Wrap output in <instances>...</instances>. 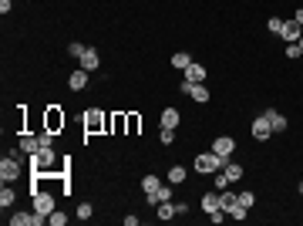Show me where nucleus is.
<instances>
[{"label":"nucleus","instance_id":"1","mask_svg":"<svg viewBox=\"0 0 303 226\" xmlns=\"http://www.w3.org/2000/svg\"><path fill=\"white\" fill-rule=\"evenodd\" d=\"M54 149H37V152L31 155V172H37V176H54L57 166H54Z\"/></svg>","mask_w":303,"mask_h":226},{"label":"nucleus","instance_id":"2","mask_svg":"<svg viewBox=\"0 0 303 226\" xmlns=\"http://www.w3.org/2000/svg\"><path fill=\"white\" fill-rule=\"evenodd\" d=\"M223 166H226V159H219L212 149H209V152H202V155H196V172H202V176H215Z\"/></svg>","mask_w":303,"mask_h":226},{"label":"nucleus","instance_id":"3","mask_svg":"<svg viewBox=\"0 0 303 226\" xmlns=\"http://www.w3.org/2000/svg\"><path fill=\"white\" fill-rule=\"evenodd\" d=\"M101 129H108V115H104L101 108H88V112H84V132L95 135V132H101Z\"/></svg>","mask_w":303,"mask_h":226},{"label":"nucleus","instance_id":"4","mask_svg":"<svg viewBox=\"0 0 303 226\" xmlns=\"http://www.w3.org/2000/svg\"><path fill=\"white\" fill-rule=\"evenodd\" d=\"M212 152L219 155V159H229V155L236 152V138L232 135H215L212 138Z\"/></svg>","mask_w":303,"mask_h":226},{"label":"nucleus","instance_id":"5","mask_svg":"<svg viewBox=\"0 0 303 226\" xmlns=\"http://www.w3.org/2000/svg\"><path fill=\"white\" fill-rule=\"evenodd\" d=\"M17 176H20V162H17V155H4V162H0V179H4V182H14Z\"/></svg>","mask_w":303,"mask_h":226},{"label":"nucleus","instance_id":"6","mask_svg":"<svg viewBox=\"0 0 303 226\" xmlns=\"http://www.w3.org/2000/svg\"><path fill=\"white\" fill-rule=\"evenodd\" d=\"M64 121H68V118H64V112H61V108H54V105H51L48 112H44V129H48V132H54V135L64 129Z\"/></svg>","mask_w":303,"mask_h":226},{"label":"nucleus","instance_id":"7","mask_svg":"<svg viewBox=\"0 0 303 226\" xmlns=\"http://www.w3.org/2000/svg\"><path fill=\"white\" fill-rule=\"evenodd\" d=\"M34 210H37V213H44V216H51V213L57 210L54 196H51L48 189H40V193H34Z\"/></svg>","mask_w":303,"mask_h":226},{"label":"nucleus","instance_id":"8","mask_svg":"<svg viewBox=\"0 0 303 226\" xmlns=\"http://www.w3.org/2000/svg\"><path fill=\"white\" fill-rule=\"evenodd\" d=\"M270 135H273V125H270V118H266V115L253 118V138H256V142H266Z\"/></svg>","mask_w":303,"mask_h":226},{"label":"nucleus","instance_id":"9","mask_svg":"<svg viewBox=\"0 0 303 226\" xmlns=\"http://www.w3.org/2000/svg\"><path fill=\"white\" fill-rule=\"evenodd\" d=\"M300 34H303V27L296 24L293 17H290V20H283V27H279V37L287 40V44H296V40H300Z\"/></svg>","mask_w":303,"mask_h":226},{"label":"nucleus","instance_id":"10","mask_svg":"<svg viewBox=\"0 0 303 226\" xmlns=\"http://www.w3.org/2000/svg\"><path fill=\"white\" fill-rule=\"evenodd\" d=\"M78 65L84 68V71H98V68H101V54H98L95 48H88V51H84V54L78 57Z\"/></svg>","mask_w":303,"mask_h":226},{"label":"nucleus","instance_id":"11","mask_svg":"<svg viewBox=\"0 0 303 226\" xmlns=\"http://www.w3.org/2000/svg\"><path fill=\"white\" fill-rule=\"evenodd\" d=\"M108 129H112L115 135H128V115H125V112L108 115Z\"/></svg>","mask_w":303,"mask_h":226},{"label":"nucleus","instance_id":"12","mask_svg":"<svg viewBox=\"0 0 303 226\" xmlns=\"http://www.w3.org/2000/svg\"><path fill=\"white\" fill-rule=\"evenodd\" d=\"M162 129H172V132H176L179 129V121H182V115H179V108H172V105H168V108H162Z\"/></svg>","mask_w":303,"mask_h":226},{"label":"nucleus","instance_id":"13","mask_svg":"<svg viewBox=\"0 0 303 226\" xmlns=\"http://www.w3.org/2000/svg\"><path fill=\"white\" fill-rule=\"evenodd\" d=\"M215 210H223V193H219V189L202 196V213H215Z\"/></svg>","mask_w":303,"mask_h":226},{"label":"nucleus","instance_id":"14","mask_svg":"<svg viewBox=\"0 0 303 226\" xmlns=\"http://www.w3.org/2000/svg\"><path fill=\"white\" fill-rule=\"evenodd\" d=\"M263 115L270 118V125H273V135H276V132H287V125H290V121H287V115H279L276 108H266Z\"/></svg>","mask_w":303,"mask_h":226},{"label":"nucleus","instance_id":"15","mask_svg":"<svg viewBox=\"0 0 303 226\" xmlns=\"http://www.w3.org/2000/svg\"><path fill=\"white\" fill-rule=\"evenodd\" d=\"M88 74H91V71H84V68H78V71H71V78H68V85H71V91H84V88H88Z\"/></svg>","mask_w":303,"mask_h":226},{"label":"nucleus","instance_id":"16","mask_svg":"<svg viewBox=\"0 0 303 226\" xmlns=\"http://www.w3.org/2000/svg\"><path fill=\"white\" fill-rule=\"evenodd\" d=\"M189 98H192V101H199V105H206V101H209V88L202 85V81H196L192 91H189Z\"/></svg>","mask_w":303,"mask_h":226},{"label":"nucleus","instance_id":"17","mask_svg":"<svg viewBox=\"0 0 303 226\" xmlns=\"http://www.w3.org/2000/svg\"><path fill=\"white\" fill-rule=\"evenodd\" d=\"M17 146H20V152L34 155V152L40 149V142H37V135H20V142H17Z\"/></svg>","mask_w":303,"mask_h":226},{"label":"nucleus","instance_id":"18","mask_svg":"<svg viewBox=\"0 0 303 226\" xmlns=\"http://www.w3.org/2000/svg\"><path fill=\"white\" fill-rule=\"evenodd\" d=\"M185 81H206V68H202V65H196V61H192V65L189 68H185Z\"/></svg>","mask_w":303,"mask_h":226},{"label":"nucleus","instance_id":"19","mask_svg":"<svg viewBox=\"0 0 303 226\" xmlns=\"http://www.w3.org/2000/svg\"><path fill=\"white\" fill-rule=\"evenodd\" d=\"M185 176H189V169H185V166H172V169H168V182H172V186H182Z\"/></svg>","mask_w":303,"mask_h":226},{"label":"nucleus","instance_id":"20","mask_svg":"<svg viewBox=\"0 0 303 226\" xmlns=\"http://www.w3.org/2000/svg\"><path fill=\"white\" fill-rule=\"evenodd\" d=\"M223 172H226V179H229V182H240V179H243V166H236V162H229V159H226Z\"/></svg>","mask_w":303,"mask_h":226},{"label":"nucleus","instance_id":"21","mask_svg":"<svg viewBox=\"0 0 303 226\" xmlns=\"http://www.w3.org/2000/svg\"><path fill=\"white\" fill-rule=\"evenodd\" d=\"M176 206H172V199H168V202H159V206H155V216H159V219H165V223H168V219H172V216H176Z\"/></svg>","mask_w":303,"mask_h":226},{"label":"nucleus","instance_id":"22","mask_svg":"<svg viewBox=\"0 0 303 226\" xmlns=\"http://www.w3.org/2000/svg\"><path fill=\"white\" fill-rule=\"evenodd\" d=\"M159 186H162V179L155 176V172H148V176H142V193H155Z\"/></svg>","mask_w":303,"mask_h":226},{"label":"nucleus","instance_id":"23","mask_svg":"<svg viewBox=\"0 0 303 226\" xmlns=\"http://www.w3.org/2000/svg\"><path fill=\"white\" fill-rule=\"evenodd\" d=\"M189 65H192V57L185 54V51H179V54H172V68H179V71H185Z\"/></svg>","mask_w":303,"mask_h":226},{"label":"nucleus","instance_id":"24","mask_svg":"<svg viewBox=\"0 0 303 226\" xmlns=\"http://www.w3.org/2000/svg\"><path fill=\"white\" fill-rule=\"evenodd\" d=\"M236 202H240V193H232V189H223V210L229 213Z\"/></svg>","mask_w":303,"mask_h":226},{"label":"nucleus","instance_id":"25","mask_svg":"<svg viewBox=\"0 0 303 226\" xmlns=\"http://www.w3.org/2000/svg\"><path fill=\"white\" fill-rule=\"evenodd\" d=\"M14 199H17V196H14V189H10L7 182H4V189H0V206L7 210V206H14Z\"/></svg>","mask_w":303,"mask_h":226},{"label":"nucleus","instance_id":"26","mask_svg":"<svg viewBox=\"0 0 303 226\" xmlns=\"http://www.w3.org/2000/svg\"><path fill=\"white\" fill-rule=\"evenodd\" d=\"M138 129H142V118L135 112H128V135H138Z\"/></svg>","mask_w":303,"mask_h":226},{"label":"nucleus","instance_id":"27","mask_svg":"<svg viewBox=\"0 0 303 226\" xmlns=\"http://www.w3.org/2000/svg\"><path fill=\"white\" fill-rule=\"evenodd\" d=\"M37 142H40V149H54V132H48V129H44V132L37 135Z\"/></svg>","mask_w":303,"mask_h":226},{"label":"nucleus","instance_id":"28","mask_svg":"<svg viewBox=\"0 0 303 226\" xmlns=\"http://www.w3.org/2000/svg\"><path fill=\"white\" fill-rule=\"evenodd\" d=\"M246 216H249V210L243 206V202H236V206L229 210V219H246Z\"/></svg>","mask_w":303,"mask_h":226},{"label":"nucleus","instance_id":"29","mask_svg":"<svg viewBox=\"0 0 303 226\" xmlns=\"http://www.w3.org/2000/svg\"><path fill=\"white\" fill-rule=\"evenodd\" d=\"M240 202L246 206V210H253V206H256V193H249V189H243V193H240Z\"/></svg>","mask_w":303,"mask_h":226},{"label":"nucleus","instance_id":"30","mask_svg":"<svg viewBox=\"0 0 303 226\" xmlns=\"http://www.w3.org/2000/svg\"><path fill=\"white\" fill-rule=\"evenodd\" d=\"M229 186H232V182L226 179V172L219 169V172H215V186H212V189H219V193H223V189H229Z\"/></svg>","mask_w":303,"mask_h":226},{"label":"nucleus","instance_id":"31","mask_svg":"<svg viewBox=\"0 0 303 226\" xmlns=\"http://www.w3.org/2000/svg\"><path fill=\"white\" fill-rule=\"evenodd\" d=\"M48 223H51V226H64V223H68V216H64L61 210H54V213L48 216Z\"/></svg>","mask_w":303,"mask_h":226},{"label":"nucleus","instance_id":"32","mask_svg":"<svg viewBox=\"0 0 303 226\" xmlns=\"http://www.w3.org/2000/svg\"><path fill=\"white\" fill-rule=\"evenodd\" d=\"M159 142H162V146H172V142H176V132H172V129H162L159 132Z\"/></svg>","mask_w":303,"mask_h":226},{"label":"nucleus","instance_id":"33","mask_svg":"<svg viewBox=\"0 0 303 226\" xmlns=\"http://www.w3.org/2000/svg\"><path fill=\"white\" fill-rule=\"evenodd\" d=\"M84 51H88V48H84V44H78V40H71V44H68V54H71V57H81Z\"/></svg>","mask_w":303,"mask_h":226},{"label":"nucleus","instance_id":"34","mask_svg":"<svg viewBox=\"0 0 303 226\" xmlns=\"http://www.w3.org/2000/svg\"><path fill=\"white\" fill-rule=\"evenodd\" d=\"M78 216L88 223V219H91V202H81V206H78Z\"/></svg>","mask_w":303,"mask_h":226},{"label":"nucleus","instance_id":"35","mask_svg":"<svg viewBox=\"0 0 303 226\" xmlns=\"http://www.w3.org/2000/svg\"><path fill=\"white\" fill-rule=\"evenodd\" d=\"M300 54H303L300 44H287V57H300Z\"/></svg>","mask_w":303,"mask_h":226},{"label":"nucleus","instance_id":"36","mask_svg":"<svg viewBox=\"0 0 303 226\" xmlns=\"http://www.w3.org/2000/svg\"><path fill=\"white\" fill-rule=\"evenodd\" d=\"M266 27H270L273 34H279V27H283V20H279V17H270V24H266Z\"/></svg>","mask_w":303,"mask_h":226},{"label":"nucleus","instance_id":"37","mask_svg":"<svg viewBox=\"0 0 303 226\" xmlns=\"http://www.w3.org/2000/svg\"><path fill=\"white\" fill-rule=\"evenodd\" d=\"M10 7H14V0H0V14H7Z\"/></svg>","mask_w":303,"mask_h":226},{"label":"nucleus","instance_id":"38","mask_svg":"<svg viewBox=\"0 0 303 226\" xmlns=\"http://www.w3.org/2000/svg\"><path fill=\"white\" fill-rule=\"evenodd\" d=\"M293 20H296V24H300V27H303V7H296V14H293Z\"/></svg>","mask_w":303,"mask_h":226},{"label":"nucleus","instance_id":"39","mask_svg":"<svg viewBox=\"0 0 303 226\" xmlns=\"http://www.w3.org/2000/svg\"><path fill=\"white\" fill-rule=\"evenodd\" d=\"M296 44H300V48H303V34H300V40H296Z\"/></svg>","mask_w":303,"mask_h":226}]
</instances>
